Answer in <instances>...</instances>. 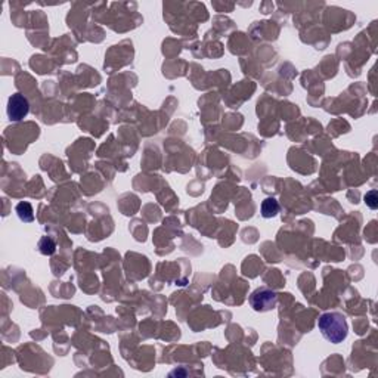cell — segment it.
Here are the masks:
<instances>
[{
  "instance_id": "obj_1",
  "label": "cell",
  "mask_w": 378,
  "mask_h": 378,
  "mask_svg": "<svg viewBox=\"0 0 378 378\" xmlns=\"http://www.w3.org/2000/svg\"><path fill=\"white\" fill-rule=\"evenodd\" d=\"M318 328L322 332V335L334 344L343 343L349 332L346 316L338 312L324 313L318 319Z\"/></svg>"
},
{
  "instance_id": "obj_2",
  "label": "cell",
  "mask_w": 378,
  "mask_h": 378,
  "mask_svg": "<svg viewBox=\"0 0 378 378\" xmlns=\"http://www.w3.org/2000/svg\"><path fill=\"white\" fill-rule=\"evenodd\" d=\"M278 303V294L266 286H260L250 295V304L256 312H269L274 310Z\"/></svg>"
},
{
  "instance_id": "obj_3",
  "label": "cell",
  "mask_w": 378,
  "mask_h": 378,
  "mask_svg": "<svg viewBox=\"0 0 378 378\" xmlns=\"http://www.w3.org/2000/svg\"><path fill=\"white\" fill-rule=\"evenodd\" d=\"M30 111V105L27 97L21 94H12L7 100V117L12 121H21L24 117H27Z\"/></svg>"
},
{
  "instance_id": "obj_4",
  "label": "cell",
  "mask_w": 378,
  "mask_h": 378,
  "mask_svg": "<svg viewBox=\"0 0 378 378\" xmlns=\"http://www.w3.org/2000/svg\"><path fill=\"white\" fill-rule=\"evenodd\" d=\"M260 211H262L263 217L271 219V217H274V216H277L280 213V204H278V201L275 198H266L262 202Z\"/></svg>"
},
{
  "instance_id": "obj_5",
  "label": "cell",
  "mask_w": 378,
  "mask_h": 378,
  "mask_svg": "<svg viewBox=\"0 0 378 378\" xmlns=\"http://www.w3.org/2000/svg\"><path fill=\"white\" fill-rule=\"evenodd\" d=\"M16 214L22 222L30 223L34 220V211H33V207L30 202H19L16 205Z\"/></svg>"
},
{
  "instance_id": "obj_6",
  "label": "cell",
  "mask_w": 378,
  "mask_h": 378,
  "mask_svg": "<svg viewBox=\"0 0 378 378\" xmlns=\"http://www.w3.org/2000/svg\"><path fill=\"white\" fill-rule=\"evenodd\" d=\"M39 250H40V253L45 254V256H52V254L55 253V250H56V245H55V242H53L52 238L43 236V238L40 239V242H39Z\"/></svg>"
},
{
  "instance_id": "obj_7",
  "label": "cell",
  "mask_w": 378,
  "mask_h": 378,
  "mask_svg": "<svg viewBox=\"0 0 378 378\" xmlns=\"http://www.w3.org/2000/svg\"><path fill=\"white\" fill-rule=\"evenodd\" d=\"M365 201H367V204L371 207V208H377V192L376 190H371L370 193H367V196H365Z\"/></svg>"
}]
</instances>
